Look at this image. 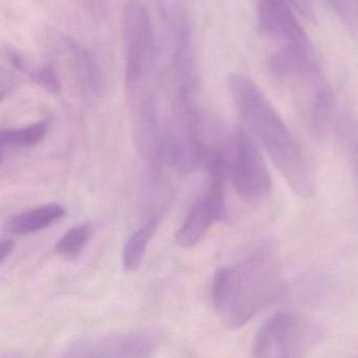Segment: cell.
Returning a JSON list of instances; mask_svg holds the SVG:
<instances>
[{"instance_id":"6da1fadb","label":"cell","mask_w":358,"mask_h":358,"mask_svg":"<svg viewBox=\"0 0 358 358\" xmlns=\"http://www.w3.org/2000/svg\"><path fill=\"white\" fill-rule=\"evenodd\" d=\"M227 87L246 131L265 150L293 192L301 198L314 194L309 162L278 110L251 79L228 77Z\"/></svg>"},{"instance_id":"7a4b0ae2","label":"cell","mask_w":358,"mask_h":358,"mask_svg":"<svg viewBox=\"0 0 358 358\" xmlns=\"http://www.w3.org/2000/svg\"><path fill=\"white\" fill-rule=\"evenodd\" d=\"M282 290L278 257L271 247L264 246L236 265L217 269L211 297L222 322L238 329L273 303Z\"/></svg>"},{"instance_id":"3957f363","label":"cell","mask_w":358,"mask_h":358,"mask_svg":"<svg viewBox=\"0 0 358 358\" xmlns=\"http://www.w3.org/2000/svg\"><path fill=\"white\" fill-rule=\"evenodd\" d=\"M320 338L315 324L297 314L280 312L268 318L253 339L252 355L265 357H303Z\"/></svg>"},{"instance_id":"277c9868","label":"cell","mask_w":358,"mask_h":358,"mask_svg":"<svg viewBox=\"0 0 358 358\" xmlns=\"http://www.w3.org/2000/svg\"><path fill=\"white\" fill-rule=\"evenodd\" d=\"M125 60V87L134 92L139 87L152 62L154 34L150 13L140 0H129L121 18Z\"/></svg>"},{"instance_id":"5b68a950","label":"cell","mask_w":358,"mask_h":358,"mask_svg":"<svg viewBox=\"0 0 358 358\" xmlns=\"http://www.w3.org/2000/svg\"><path fill=\"white\" fill-rule=\"evenodd\" d=\"M229 157L228 171L238 196L247 202L267 196L271 190V176L255 140L246 129H238L234 133Z\"/></svg>"},{"instance_id":"8992f818","label":"cell","mask_w":358,"mask_h":358,"mask_svg":"<svg viewBox=\"0 0 358 358\" xmlns=\"http://www.w3.org/2000/svg\"><path fill=\"white\" fill-rule=\"evenodd\" d=\"M209 183L206 192L190 209L185 221L176 231L175 240L179 246L190 248L198 244L215 222L226 215L224 179L228 171L223 159H213L207 164Z\"/></svg>"},{"instance_id":"52a82bcc","label":"cell","mask_w":358,"mask_h":358,"mask_svg":"<svg viewBox=\"0 0 358 358\" xmlns=\"http://www.w3.org/2000/svg\"><path fill=\"white\" fill-rule=\"evenodd\" d=\"M287 0H259L257 22L262 33L282 47L312 48Z\"/></svg>"},{"instance_id":"ba28073f","label":"cell","mask_w":358,"mask_h":358,"mask_svg":"<svg viewBox=\"0 0 358 358\" xmlns=\"http://www.w3.org/2000/svg\"><path fill=\"white\" fill-rule=\"evenodd\" d=\"M157 339L148 333H127L83 339L72 351L85 357H142L155 351Z\"/></svg>"},{"instance_id":"9c48e42d","label":"cell","mask_w":358,"mask_h":358,"mask_svg":"<svg viewBox=\"0 0 358 358\" xmlns=\"http://www.w3.org/2000/svg\"><path fill=\"white\" fill-rule=\"evenodd\" d=\"M66 215V209L58 203H49L37 208L17 213L8 220L6 227L14 234H35L50 227Z\"/></svg>"},{"instance_id":"30bf717a","label":"cell","mask_w":358,"mask_h":358,"mask_svg":"<svg viewBox=\"0 0 358 358\" xmlns=\"http://www.w3.org/2000/svg\"><path fill=\"white\" fill-rule=\"evenodd\" d=\"M159 227L158 219H150L144 226L136 230L125 243L122 264L127 271H136L141 266L150 241Z\"/></svg>"},{"instance_id":"8fae6325","label":"cell","mask_w":358,"mask_h":358,"mask_svg":"<svg viewBox=\"0 0 358 358\" xmlns=\"http://www.w3.org/2000/svg\"><path fill=\"white\" fill-rule=\"evenodd\" d=\"M48 120H41L20 129H1V148H33L43 141L49 131Z\"/></svg>"},{"instance_id":"7c38bea8","label":"cell","mask_w":358,"mask_h":358,"mask_svg":"<svg viewBox=\"0 0 358 358\" xmlns=\"http://www.w3.org/2000/svg\"><path fill=\"white\" fill-rule=\"evenodd\" d=\"M92 234H93V227L90 224H81L71 228L56 244V253L62 259L74 261L87 246Z\"/></svg>"},{"instance_id":"4fadbf2b","label":"cell","mask_w":358,"mask_h":358,"mask_svg":"<svg viewBox=\"0 0 358 358\" xmlns=\"http://www.w3.org/2000/svg\"><path fill=\"white\" fill-rule=\"evenodd\" d=\"M73 53H74V59L78 66L79 72L81 76L87 83V87L96 90L100 87L101 85V77H100L99 71L97 66L94 64L93 59L89 54L85 53L78 45H72Z\"/></svg>"},{"instance_id":"5bb4252c","label":"cell","mask_w":358,"mask_h":358,"mask_svg":"<svg viewBox=\"0 0 358 358\" xmlns=\"http://www.w3.org/2000/svg\"><path fill=\"white\" fill-rule=\"evenodd\" d=\"M343 22L358 28V0H326Z\"/></svg>"},{"instance_id":"9a60e30c","label":"cell","mask_w":358,"mask_h":358,"mask_svg":"<svg viewBox=\"0 0 358 358\" xmlns=\"http://www.w3.org/2000/svg\"><path fill=\"white\" fill-rule=\"evenodd\" d=\"M30 77L35 83L49 91L50 93H57L60 90V81L57 74L50 66H41V68L33 70L30 73Z\"/></svg>"},{"instance_id":"2e32d148","label":"cell","mask_w":358,"mask_h":358,"mask_svg":"<svg viewBox=\"0 0 358 358\" xmlns=\"http://www.w3.org/2000/svg\"><path fill=\"white\" fill-rule=\"evenodd\" d=\"M347 133L349 136L350 150H351L352 160L358 176V124L351 122L347 127Z\"/></svg>"},{"instance_id":"e0dca14e","label":"cell","mask_w":358,"mask_h":358,"mask_svg":"<svg viewBox=\"0 0 358 358\" xmlns=\"http://www.w3.org/2000/svg\"><path fill=\"white\" fill-rule=\"evenodd\" d=\"M306 17H312V7L310 0H288Z\"/></svg>"},{"instance_id":"ac0fdd59","label":"cell","mask_w":358,"mask_h":358,"mask_svg":"<svg viewBox=\"0 0 358 358\" xmlns=\"http://www.w3.org/2000/svg\"><path fill=\"white\" fill-rule=\"evenodd\" d=\"M14 247H15V244H14L13 241L12 240H3L1 241V244H0V257H1V263L6 261V259L11 255V253L13 252Z\"/></svg>"}]
</instances>
